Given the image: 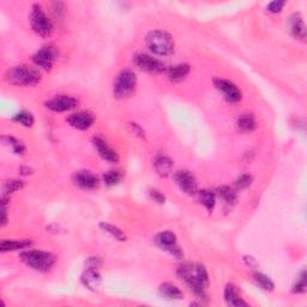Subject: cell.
Returning a JSON list of instances; mask_svg holds the SVG:
<instances>
[{
	"mask_svg": "<svg viewBox=\"0 0 307 307\" xmlns=\"http://www.w3.org/2000/svg\"><path fill=\"white\" fill-rule=\"evenodd\" d=\"M178 275L186 282L194 294L204 297L206 289L209 286V276L207 269L201 264H184L178 269Z\"/></svg>",
	"mask_w": 307,
	"mask_h": 307,
	"instance_id": "1",
	"label": "cell"
},
{
	"mask_svg": "<svg viewBox=\"0 0 307 307\" xmlns=\"http://www.w3.org/2000/svg\"><path fill=\"white\" fill-rule=\"evenodd\" d=\"M146 46L154 54L167 57L174 53V41L171 35L162 30H154L146 35Z\"/></svg>",
	"mask_w": 307,
	"mask_h": 307,
	"instance_id": "2",
	"label": "cell"
},
{
	"mask_svg": "<svg viewBox=\"0 0 307 307\" xmlns=\"http://www.w3.org/2000/svg\"><path fill=\"white\" fill-rule=\"evenodd\" d=\"M6 81L14 85H36L41 81V73L31 66H15L6 72Z\"/></svg>",
	"mask_w": 307,
	"mask_h": 307,
	"instance_id": "3",
	"label": "cell"
},
{
	"mask_svg": "<svg viewBox=\"0 0 307 307\" xmlns=\"http://www.w3.org/2000/svg\"><path fill=\"white\" fill-rule=\"evenodd\" d=\"M21 259L28 267L37 271H48L56 264L57 257L50 252L40 251V249H29L21 253Z\"/></svg>",
	"mask_w": 307,
	"mask_h": 307,
	"instance_id": "4",
	"label": "cell"
},
{
	"mask_svg": "<svg viewBox=\"0 0 307 307\" xmlns=\"http://www.w3.org/2000/svg\"><path fill=\"white\" fill-rule=\"evenodd\" d=\"M137 77L130 70H124L117 76L114 81L113 91L114 96L118 98L129 97L136 90Z\"/></svg>",
	"mask_w": 307,
	"mask_h": 307,
	"instance_id": "5",
	"label": "cell"
},
{
	"mask_svg": "<svg viewBox=\"0 0 307 307\" xmlns=\"http://www.w3.org/2000/svg\"><path fill=\"white\" fill-rule=\"evenodd\" d=\"M29 22H30L33 30L40 36L47 37L52 34L53 24L50 19L47 17V15L44 14L41 6H33V11L30 12V16H29Z\"/></svg>",
	"mask_w": 307,
	"mask_h": 307,
	"instance_id": "6",
	"label": "cell"
},
{
	"mask_svg": "<svg viewBox=\"0 0 307 307\" xmlns=\"http://www.w3.org/2000/svg\"><path fill=\"white\" fill-rule=\"evenodd\" d=\"M57 57V48L52 46V44H47V46H43L40 50H37V52L34 54L33 62L36 66L46 70V71H49V70H52Z\"/></svg>",
	"mask_w": 307,
	"mask_h": 307,
	"instance_id": "7",
	"label": "cell"
},
{
	"mask_svg": "<svg viewBox=\"0 0 307 307\" xmlns=\"http://www.w3.org/2000/svg\"><path fill=\"white\" fill-rule=\"evenodd\" d=\"M133 63L142 71L150 73H162L166 70L165 64L159 59L148 56V54L138 53L133 57Z\"/></svg>",
	"mask_w": 307,
	"mask_h": 307,
	"instance_id": "8",
	"label": "cell"
},
{
	"mask_svg": "<svg viewBox=\"0 0 307 307\" xmlns=\"http://www.w3.org/2000/svg\"><path fill=\"white\" fill-rule=\"evenodd\" d=\"M173 178H174V181L177 182L179 188H180L182 192H185L186 194H190V196L197 193L198 191L197 179L191 172L178 171L174 173Z\"/></svg>",
	"mask_w": 307,
	"mask_h": 307,
	"instance_id": "9",
	"label": "cell"
},
{
	"mask_svg": "<svg viewBox=\"0 0 307 307\" xmlns=\"http://www.w3.org/2000/svg\"><path fill=\"white\" fill-rule=\"evenodd\" d=\"M155 242L158 244L160 247L168 251L169 253H172L175 257L181 258L182 252L181 249L177 246V236L174 233L172 232H161L155 236Z\"/></svg>",
	"mask_w": 307,
	"mask_h": 307,
	"instance_id": "10",
	"label": "cell"
},
{
	"mask_svg": "<svg viewBox=\"0 0 307 307\" xmlns=\"http://www.w3.org/2000/svg\"><path fill=\"white\" fill-rule=\"evenodd\" d=\"M78 101L76 100L72 96L67 95H58L56 97H53L52 100L46 102V107L48 110L53 112H67L71 111L73 108L77 107Z\"/></svg>",
	"mask_w": 307,
	"mask_h": 307,
	"instance_id": "11",
	"label": "cell"
},
{
	"mask_svg": "<svg viewBox=\"0 0 307 307\" xmlns=\"http://www.w3.org/2000/svg\"><path fill=\"white\" fill-rule=\"evenodd\" d=\"M214 83H215L217 90L222 92L227 101L238 102L241 100V91L239 90V88L234 84V83L221 78L215 79Z\"/></svg>",
	"mask_w": 307,
	"mask_h": 307,
	"instance_id": "12",
	"label": "cell"
},
{
	"mask_svg": "<svg viewBox=\"0 0 307 307\" xmlns=\"http://www.w3.org/2000/svg\"><path fill=\"white\" fill-rule=\"evenodd\" d=\"M73 182L77 186L84 188V190H92V188L98 186V178L94 173L89 171H79L76 172L73 175Z\"/></svg>",
	"mask_w": 307,
	"mask_h": 307,
	"instance_id": "13",
	"label": "cell"
},
{
	"mask_svg": "<svg viewBox=\"0 0 307 307\" xmlns=\"http://www.w3.org/2000/svg\"><path fill=\"white\" fill-rule=\"evenodd\" d=\"M67 123L77 130H88L94 124V117L89 112H78L67 118Z\"/></svg>",
	"mask_w": 307,
	"mask_h": 307,
	"instance_id": "14",
	"label": "cell"
},
{
	"mask_svg": "<svg viewBox=\"0 0 307 307\" xmlns=\"http://www.w3.org/2000/svg\"><path fill=\"white\" fill-rule=\"evenodd\" d=\"M92 143H94V146L95 149L97 150L98 155L104 160H106V161L113 163L119 161V155H118V152L112 149L111 146L106 143V140L102 139L101 137H95V138L92 139Z\"/></svg>",
	"mask_w": 307,
	"mask_h": 307,
	"instance_id": "15",
	"label": "cell"
},
{
	"mask_svg": "<svg viewBox=\"0 0 307 307\" xmlns=\"http://www.w3.org/2000/svg\"><path fill=\"white\" fill-rule=\"evenodd\" d=\"M288 28H289L290 34L297 40L305 41L306 38V25L303 23V19L300 14H294L290 16L288 21Z\"/></svg>",
	"mask_w": 307,
	"mask_h": 307,
	"instance_id": "16",
	"label": "cell"
},
{
	"mask_svg": "<svg viewBox=\"0 0 307 307\" xmlns=\"http://www.w3.org/2000/svg\"><path fill=\"white\" fill-rule=\"evenodd\" d=\"M82 282L84 286L90 290H96L98 287L101 286L102 278L101 275L98 273L97 269L95 268H89L84 271V274L82 275Z\"/></svg>",
	"mask_w": 307,
	"mask_h": 307,
	"instance_id": "17",
	"label": "cell"
},
{
	"mask_svg": "<svg viewBox=\"0 0 307 307\" xmlns=\"http://www.w3.org/2000/svg\"><path fill=\"white\" fill-rule=\"evenodd\" d=\"M154 167H155L156 172L159 173V175L168 177L172 173L173 161L168 156L160 154V155H156L155 159H154Z\"/></svg>",
	"mask_w": 307,
	"mask_h": 307,
	"instance_id": "18",
	"label": "cell"
},
{
	"mask_svg": "<svg viewBox=\"0 0 307 307\" xmlns=\"http://www.w3.org/2000/svg\"><path fill=\"white\" fill-rule=\"evenodd\" d=\"M225 299L226 302L228 303L229 306H235V307L247 306V302H245L244 300L240 297L238 289H236V287L233 286V284H228V286L226 287Z\"/></svg>",
	"mask_w": 307,
	"mask_h": 307,
	"instance_id": "19",
	"label": "cell"
},
{
	"mask_svg": "<svg viewBox=\"0 0 307 307\" xmlns=\"http://www.w3.org/2000/svg\"><path fill=\"white\" fill-rule=\"evenodd\" d=\"M159 292L162 297L167 300H180L184 297V294L177 286L172 283H163L160 286Z\"/></svg>",
	"mask_w": 307,
	"mask_h": 307,
	"instance_id": "20",
	"label": "cell"
},
{
	"mask_svg": "<svg viewBox=\"0 0 307 307\" xmlns=\"http://www.w3.org/2000/svg\"><path fill=\"white\" fill-rule=\"evenodd\" d=\"M190 72V66L187 64H178V65L172 66L168 71V77L172 82H181L186 78V76Z\"/></svg>",
	"mask_w": 307,
	"mask_h": 307,
	"instance_id": "21",
	"label": "cell"
},
{
	"mask_svg": "<svg viewBox=\"0 0 307 307\" xmlns=\"http://www.w3.org/2000/svg\"><path fill=\"white\" fill-rule=\"evenodd\" d=\"M31 245V241L29 240H4L0 244V251L10 252V251H18V249H24Z\"/></svg>",
	"mask_w": 307,
	"mask_h": 307,
	"instance_id": "22",
	"label": "cell"
},
{
	"mask_svg": "<svg viewBox=\"0 0 307 307\" xmlns=\"http://www.w3.org/2000/svg\"><path fill=\"white\" fill-rule=\"evenodd\" d=\"M238 130L241 132H252L255 129V120L252 114H241L236 121Z\"/></svg>",
	"mask_w": 307,
	"mask_h": 307,
	"instance_id": "23",
	"label": "cell"
},
{
	"mask_svg": "<svg viewBox=\"0 0 307 307\" xmlns=\"http://www.w3.org/2000/svg\"><path fill=\"white\" fill-rule=\"evenodd\" d=\"M198 197H199L200 204H203V206L207 208L208 211H213L216 204V193L208 190H203L199 191Z\"/></svg>",
	"mask_w": 307,
	"mask_h": 307,
	"instance_id": "24",
	"label": "cell"
},
{
	"mask_svg": "<svg viewBox=\"0 0 307 307\" xmlns=\"http://www.w3.org/2000/svg\"><path fill=\"white\" fill-rule=\"evenodd\" d=\"M3 142H4L6 145L11 148L12 151H14L16 155H23L25 152V145L21 140L16 139L15 137L12 136H4L3 137Z\"/></svg>",
	"mask_w": 307,
	"mask_h": 307,
	"instance_id": "25",
	"label": "cell"
},
{
	"mask_svg": "<svg viewBox=\"0 0 307 307\" xmlns=\"http://www.w3.org/2000/svg\"><path fill=\"white\" fill-rule=\"evenodd\" d=\"M216 194L220 198H222V199L225 200V203L229 204V206H233V204H235L236 193L234 192V190H232L230 187L221 186L216 190Z\"/></svg>",
	"mask_w": 307,
	"mask_h": 307,
	"instance_id": "26",
	"label": "cell"
},
{
	"mask_svg": "<svg viewBox=\"0 0 307 307\" xmlns=\"http://www.w3.org/2000/svg\"><path fill=\"white\" fill-rule=\"evenodd\" d=\"M100 228L104 230V232L108 233V234L113 236L114 239L119 240V241H125L126 240V235L124 234V232L121 229L118 228V227H115L113 225H111V223H106V222H101L100 223Z\"/></svg>",
	"mask_w": 307,
	"mask_h": 307,
	"instance_id": "27",
	"label": "cell"
},
{
	"mask_svg": "<svg viewBox=\"0 0 307 307\" xmlns=\"http://www.w3.org/2000/svg\"><path fill=\"white\" fill-rule=\"evenodd\" d=\"M253 278H254L255 282H257L258 286L262 288V289L267 290V292H273V290H274L275 284H274L273 281H271L270 278L267 276V275H264L262 273H254Z\"/></svg>",
	"mask_w": 307,
	"mask_h": 307,
	"instance_id": "28",
	"label": "cell"
},
{
	"mask_svg": "<svg viewBox=\"0 0 307 307\" xmlns=\"http://www.w3.org/2000/svg\"><path fill=\"white\" fill-rule=\"evenodd\" d=\"M24 187V182L21 180H17V179H12V180H8L4 184V187H3V191H4V196H10L14 192L21 190V188Z\"/></svg>",
	"mask_w": 307,
	"mask_h": 307,
	"instance_id": "29",
	"label": "cell"
},
{
	"mask_svg": "<svg viewBox=\"0 0 307 307\" xmlns=\"http://www.w3.org/2000/svg\"><path fill=\"white\" fill-rule=\"evenodd\" d=\"M14 120L17 121V123L22 124L25 127H31L34 124V117L30 112L27 111H22L19 112L18 114H16L14 117Z\"/></svg>",
	"mask_w": 307,
	"mask_h": 307,
	"instance_id": "30",
	"label": "cell"
},
{
	"mask_svg": "<svg viewBox=\"0 0 307 307\" xmlns=\"http://www.w3.org/2000/svg\"><path fill=\"white\" fill-rule=\"evenodd\" d=\"M121 180V174L118 171H110L104 174V181L107 186H115Z\"/></svg>",
	"mask_w": 307,
	"mask_h": 307,
	"instance_id": "31",
	"label": "cell"
},
{
	"mask_svg": "<svg viewBox=\"0 0 307 307\" xmlns=\"http://www.w3.org/2000/svg\"><path fill=\"white\" fill-rule=\"evenodd\" d=\"M252 181H253L252 175L242 174V175H240L238 179H236L235 186L238 190H245V188H247L249 185L252 184Z\"/></svg>",
	"mask_w": 307,
	"mask_h": 307,
	"instance_id": "32",
	"label": "cell"
},
{
	"mask_svg": "<svg viewBox=\"0 0 307 307\" xmlns=\"http://www.w3.org/2000/svg\"><path fill=\"white\" fill-rule=\"evenodd\" d=\"M306 287H307V281H306V273L302 271L300 277L297 278V282L295 283V286L293 287V292L296 294H301L306 292Z\"/></svg>",
	"mask_w": 307,
	"mask_h": 307,
	"instance_id": "33",
	"label": "cell"
},
{
	"mask_svg": "<svg viewBox=\"0 0 307 307\" xmlns=\"http://www.w3.org/2000/svg\"><path fill=\"white\" fill-rule=\"evenodd\" d=\"M284 5H286V2H278V0H276V2L270 3L268 5V11L273 12V14H278V12L282 11Z\"/></svg>",
	"mask_w": 307,
	"mask_h": 307,
	"instance_id": "34",
	"label": "cell"
},
{
	"mask_svg": "<svg viewBox=\"0 0 307 307\" xmlns=\"http://www.w3.org/2000/svg\"><path fill=\"white\" fill-rule=\"evenodd\" d=\"M150 197H151L154 200L158 201V203H160V204L165 203V200H166L165 196H163L161 192L158 191V190H151V191H150Z\"/></svg>",
	"mask_w": 307,
	"mask_h": 307,
	"instance_id": "35",
	"label": "cell"
},
{
	"mask_svg": "<svg viewBox=\"0 0 307 307\" xmlns=\"http://www.w3.org/2000/svg\"><path fill=\"white\" fill-rule=\"evenodd\" d=\"M101 263H102V262H101V259H100V258H89V259H88L89 268L98 269V268H100Z\"/></svg>",
	"mask_w": 307,
	"mask_h": 307,
	"instance_id": "36",
	"label": "cell"
},
{
	"mask_svg": "<svg viewBox=\"0 0 307 307\" xmlns=\"http://www.w3.org/2000/svg\"><path fill=\"white\" fill-rule=\"evenodd\" d=\"M244 258H245V262H246V263H247L248 267H251V268H252V267H254V265H255V261H254L253 258H252V257H248V255H246V257H244Z\"/></svg>",
	"mask_w": 307,
	"mask_h": 307,
	"instance_id": "37",
	"label": "cell"
}]
</instances>
